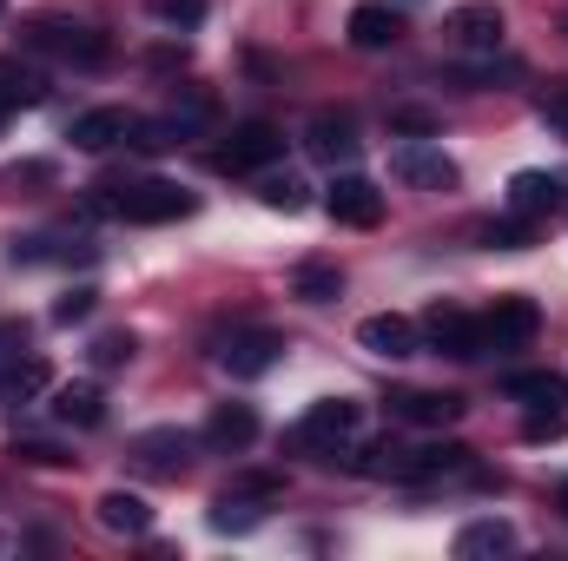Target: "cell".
<instances>
[{"label":"cell","mask_w":568,"mask_h":561,"mask_svg":"<svg viewBox=\"0 0 568 561\" xmlns=\"http://www.w3.org/2000/svg\"><path fill=\"white\" fill-rule=\"evenodd\" d=\"M93 205L113 212V218H126V225H172V218L192 212V192L172 185V178H140V185H126L113 198H93Z\"/></svg>","instance_id":"cell-1"},{"label":"cell","mask_w":568,"mask_h":561,"mask_svg":"<svg viewBox=\"0 0 568 561\" xmlns=\"http://www.w3.org/2000/svg\"><path fill=\"white\" fill-rule=\"evenodd\" d=\"M357 429H364V404H351V397H324V404H311V410L297 417L291 442L311 449V456H337Z\"/></svg>","instance_id":"cell-2"},{"label":"cell","mask_w":568,"mask_h":561,"mask_svg":"<svg viewBox=\"0 0 568 561\" xmlns=\"http://www.w3.org/2000/svg\"><path fill=\"white\" fill-rule=\"evenodd\" d=\"M199 126H212V93H205V86H179V100H172L152 126H133V133H140L133 145H145V152H152V145H179L185 133H199Z\"/></svg>","instance_id":"cell-3"},{"label":"cell","mask_w":568,"mask_h":561,"mask_svg":"<svg viewBox=\"0 0 568 561\" xmlns=\"http://www.w3.org/2000/svg\"><path fill=\"white\" fill-rule=\"evenodd\" d=\"M27 47H33V53H53V60H73V67H100V60H106V33L73 27V20H40V27L27 33Z\"/></svg>","instance_id":"cell-4"},{"label":"cell","mask_w":568,"mask_h":561,"mask_svg":"<svg viewBox=\"0 0 568 561\" xmlns=\"http://www.w3.org/2000/svg\"><path fill=\"white\" fill-rule=\"evenodd\" d=\"M424 337L429 350H443V357H483L489 350V337H483V317H469V310H456V304H436L424 317Z\"/></svg>","instance_id":"cell-5"},{"label":"cell","mask_w":568,"mask_h":561,"mask_svg":"<svg viewBox=\"0 0 568 561\" xmlns=\"http://www.w3.org/2000/svg\"><path fill=\"white\" fill-rule=\"evenodd\" d=\"M542 330V310H536V297H496L489 304V317H483V337H489V350H523L529 337Z\"/></svg>","instance_id":"cell-6"},{"label":"cell","mask_w":568,"mask_h":561,"mask_svg":"<svg viewBox=\"0 0 568 561\" xmlns=\"http://www.w3.org/2000/svg\"><path fill=\"white\" fill-rule=\"evenodd\" d=\"M324 212H331L337 225H357V232H371V225L384 218V192H377L371 178L344 172V178H331V192H324Z\"/></svg>","instance_id":"cell-7"},{"label":"cell","mask_w":568,"mask_h":561,"mask_svg":"<svg viewBox=\"0 0 568 561\" xmlns=\"http://www.w3.org/2000/svg\"><path fill=\"white\" fill-rule=\"evenodd\" d=\"M278 159H284V133L265 126V120L239 126L232 140L219 145V165H225V172H265V165H278Z\"/></svg>","instance_id":"cell-8"},{"label":"cell","mask_w":568,"mask_h":561,"mask_svg":"<svg viewBox=\"0 0 568 561\" xmlns=\"http://www.w3.org/2000/svg\"><path fill=\"white\" fill-rule=\"evenodd\" d=\"M469 404L456 390H390V417L397 422H417V429H449Z\"/></svg>","instance_id":"cell-9"},{"label":"cell","mask_w":568,"mask_h":561,"mask_svg":"<svg viewBox=\"0 0 568 561\" xmlns=\"http://www.w3.org/2000/svg\"><path fill=\"white\" fill-rule=\"evenodd\" d=\"M278 357H284L278 330H232V337H225V350H219V364H225L232 377H265Z\"/></svg>","instance_id":"cell-10"},{"label":"cell","mask_w":568,"mask_h":561,"mask_svg":"<svg viewBox=\"0 0 568 561\" xmlns=\"http://www.w3.org/2000/svg\"><path fill=\"white\" fill-rule=\"evenodd\" d=\"M449 40L469 47V53H496L503 47V7L496 0H463L449 13Z\"/></svg>","instance_id":"cell-11"},{"label":"cell","mask_w":568,"mask_h":561,"mask_svg":"<svg viewBox=\"0 0 568 561\" xmlns=\"http://www.w3.org/2000/svg\"><path fill=\"white\" fill-rule=\"evenodd\" d=\"M397 178H410V185H424V192H449L456 185V159L443 152V145H424V140H410V145H397Z\"/></svg>","instance_id":"cell-12"},{"label":"cell","mask_w":568,"mask_h":561,"mask_svg":"<svg viewBox=\"0 0 568 561\" xmlns=\"http://www.w3.org/2000/svg\"><path fill=\"white\" fill-rule=\"evenodd\" d=\"M304 145H311V159H324V165H344L351 152H357V120L337 106H324V113H311V126H304Z\"/></svg>","instance_id":"cell-13"},{"label":"cell","mask_w":568,"mask_h":561,"mask_svg":"<svg viewBox=\"0 0 568 561\" xmlns=\"http://www.w3.org/2000/svg\"><path fill=\"white\" fill-rule=\"evenodd\" d=\"M417 324L410 317H397V310H377V317H364L357 324V344L371 350V357H417Z\"/></svg>","instance_id":"cell-14"},{"label":"cell","mask_w":568,"mask_h":561,"mask_svg":"<svg viewBox=\"0 0 568 561\" xmlns=\"http://www.w3.org/2000/svg\"><path fill=\"white\" fill-rule=\"evenodd\" d=\"M133 456H140V469H152V476H185L192 436L185 429H145V436H133Z\"/></svg>","instance_id":"cell-15"},{"label":"cell","mask_w":568,"mask_h":561,"mask_svg":"<svg viewBox=\"0 0 568 561\" xmlns=\"http://www.w3.org/2000/svg\"><path fill=\"white\" fill-rule=\"evenodd\" d=\"M344 33H351V47L377 53V47H390V40L404 33V20H397V7H390V0H364V7H351Z\"/></svg>","instance_id":"cell-16"},{"label":"cell","mask_w":568,"mask_h":561,"mask_svg":"<svg viewBox=\"0 0 568 561\" xmlns=\"http://www.w3.org/2000/svg\"><path fill=\"white\" fill-rule=\"evenodd\" d=\"M126 133H133L126 106H93V113H80V120H73V133H67V140L80 145V152H113Z\"/></svg>","instance_id":"cell-17"},{"label":"cell","mask_w":568,"mask_h":561,"mask_svg":"<svg viewBox=\"0 0 568 561\" xmlns=\"http://www.w3.org/2000/svg\"><path fill=\"white\" fill-rule=\"evenodd\" d=\"M252 436H258V417H252V404H219V410L205 417V442H212V449H225V456L252 449Z\"/></svg>","instance_id":"cell-18"},{"label":"cell","mask_w":568,"mask_h":561,"mask_svg":"<svg viewBox=\"0 0 568 561\" xmlns=\"http://www.w3.org/2000/svg\"><path fill=\"white\" fill-rule=\"evenodd\" d=\"M503 397L536 404V410H562L568 404V377L562 370H516V377H503Z\"/></svg>","instance_id":"cell-19"},{"label":"cell","mask_w":568,"mask_h":561,"mask_svg":"<svg viewBox=\"0 0 568 561\" xmlns=\"http://www.w3.org/2000/svg\"><path fill=\"white\" fill-rule=\"evenodd\" d=\"M516 549V529L503 522V516H483V522H469L463 536H456V561H496Z\"/></svg>","instance_id":"cell-20"},{"label":"cell","mask_w":568,"mask_h":561,"mask_svg":"<svg viewBox=\"0 0 568 561\" xmlns=\"http://www.w3.org/2000/svg\"><path fill=\"white\" fill-rule=\"evenodd\" d=\"M53 417L73 422V429H100V422H106L100 384H60V390H53Z\"/></svg>","instance_id":"cell-21"},{"label":"cell","mask_w":568,"mask_h":561,"mask_svg":"<svg viewBox=\"0 0 568 561\" xmlns=\"http://www.w3.org/2000/svg\"><path fill=\"white\" fill-rule=\"evenodd\" d=\"M47 390H53V377H47L40 357H20V364L0 370V404H7V410H20V404H33V397H47Z\"/></svg>","instance_id":"cell-22"},{"label":"cell","mask_w":568,"mask_h":561,"mask_svg":"<svg viewBox=\"0 0 568 561\" xmlns=\"http://www.w3.org/2000/svg\"><path fill=\"white\" fill-rule=\"evenodd\" d=\"M556 198H562V178H556V172H516V178H509V212H523V218L549 212Z\"/></svg>","instance_id":"cell-23"},{"label":"cell","mask_w":568,"mask_h":561,"mask_svg":"<svg viewBox=\"0 0 568 561\" xmlns=\"http://www.w3.org/2000/svg\"><path fill=\"white\" fill-rule=\"evenodd\" d=\"M344 290V272L331 265V258H304L297 272H291V297H304V304H331Z\"/></svg>","instance_id":"cell-24"},{"label":"cell","mask_w":568,"mask_h":561,"mask_svg":"<svg viewBox=\"0 0 568 561\" xmlns=\"http://www.w3.org/2000/svg\"><path fill=\"white\" fill-rule=\"evenodd\" d=\"M100 522H106L113 536H145V529H152V509H145L140 496H126V489H106V496H100Z\"/></svg>","instance_id":"cell-25"},{"label":"cell","mask_w":568,"mask_h":561,"mask_svg":"<svg viewBox=\"0 0 568 561\" xmlns=\"http://www.w3.org/2000/svg\"><path fill=\"white\" fill-rule=\"evenodd\" d=\"M258 522H265V509H258L252 496H232V489H225V496L212 502V529H219V536H252Z\"/></svg>","instance_id":"cell-26"},{"label":"cell","mask_w":568,"mask_h":561,"mask_svg":"<svg viewBox=\"0 0 568 561\" xmlns=\"http://www.w3.org/2000/svg\"><path fill=\"white\" fill-rule=\"evenodd\" d=\"M47 86H40V73H27L20 60H0V120L7 113H20V106H33Z\"/></svg>","instance_id":"cell-27"},{"label":"cell","mask_w":568,"mask_h":561,"mask_svg":"<svg viewBox=\"0 0 568 561\" xmlns=\"http://www.w3.org/2000/svg\"><path fill=\"white\" fill-rule=\"evenodd\" d=\"M529 238H536V225H529L523 212H509V218H489V225H483V245H489V252H523Z\"/></svg>","instance_id":"cell-28"},{"label":"cell","mask_w":568,"mask_h":561,"mask_svg":"<svg viewBox=\"0 0 568 561\" xmlns=\"http://www.w3.org/2000/svg\"><path fill=\"white\" fill-rule=\"evenodd\" d=\"M304 192H311V185H304L297 172H272V178L258 185V198H265L272 212H304Z\"/></svg>","instance_id":"cell-29"},{"label":"cell","mask_w":568,"mask_h":561,"mask_svg":"<svg viewBox=\"0 0 568 561\" xmlns=\"http://www.w3.org/2000/svg\"><path fill=\"white\" fill-rule=\"evenodd\" d=\"M133 330H106V337H93V364L100 370H120V364H133Z\"/></svg>","instance_id":"cell-30"},{"label":"cell","mask_w":568,"mask_h":561,"mask_svg":"<svg viewBox=\"0 0 568 561\" xmlns=\"http://www.w3.org/2000/svg\"><path fill=\"white\" fill-rule=\"evenodd\" d=\"M13 456H20V462H33V469H67V462H73V456H67L60 442H47V436H20V442H13Z\"/></svg>","instance_id":"cell-31"},{"label":"cell","mask_w":568,"mask_h":561,"mask_svg":"<svg viewBox=\"0 0 568 561\" xmlns=\"http://www.w3.org/2000/svg\"><path fill=\"white\" fill-rule=\"evenodd\" d=\"M390 133L429 140V133H436V113H429V106H390Z\"/></svg>","instance_id":"cell-32"},{"label":"cell","mask_w":568,"mask_h":561,"mask_svg":"<svg viewBox=\"0 0 568 561\" xmlns=\"http://www.w3.org/2000/svg\"><path fill=\"white\" fill-rule=\"evenodd\" d=\"M152 13L172 20V27H199L205 20V0H152Z\"/></svg>","instance_id":"cell-33"},{"label":"cell","mask_w":568,"mask_h":561,"mask_svg":"<svg viewBox=\"0 0 568 561\" xmlns=\"http://www.w3.org/2000/svg\"><path fill=\"white\" fill-rule=\"evenodd\" d=\"M93 297H100V290H87V284H80V290H67V297L53 304V324H80V317L93 310Z\"/></svg>","instance_id":"cell-34"},{"label":"cell","mask_w":568,"mask_h":561,"mask_svg":"<svg viewBox=\"0 0 568 561\" xmlns=\"http://www.w3.org/2000/svg\"><path fill=\"white\" fill-rule=\"evenodd\" d=\"M542 120H549V126L568 140V80H556V86L542 93Z\"/></svg>","instance_id":"cell-35"},{"label":"cell","mask_w":568,"mask_h":561,"mask_svg":"<svg viewBox=\"0 0 568 561\" xmlns=\"http://www.w3.org/2000/svg\"><path fill=\"white\" fill-rule=\"evenodd\" d=\"M562 429H568V422H562V410H536V417L523 422V436H529V442H556Z\"/></svg>","instance_id":"cell-36"},{"label":"cell","mask_w":568,"mask_h":561,"mask_svg":"<svg viewBox=\"0 0 568 561\" xmlns=\"http://www.w3.org/2000/svg\"><path fill=\"white\" fill-rule=\"evenodd\" d=\"M556 509H562V516H568V482H562V489H556Z\"/></svg>","instance_id":"cell-37"},{"label":"cell","mask_w":568,"mask_h":561,"mask_svg":"<svg viewBox=\"0 0 568 561\" xmlns=\"http://www.w3.org/2000/svg\"><path fill=\"white\" fill-rule=\"evenodd\" d=\"M0 555H7V536H0Z\"/></svg>","instance_id":"cell-38"},{"label":"cell","mask_w":568,"mask_h":561,"mask_svg":"<svg viewBox=\"0 0 568 561\" xmlns=\"http://www.w3.org/2000/svg\"><path fill=\"white\" fill-rule=\"evenodd\" d=\"M0 13H7V0H0Z\"/></svg>","instance_id":"cell-39"},{"label":"cell","mask_w":568,"mask_h":561,"mask_svg":"<svg viewBox=\"0 0 568 561\" xmlns=\"http://www.w3.org/2000/svg\"><path fill=\"white\" fill-rule=\"evenodd\" d=\"M0 337H7V330H0Z\"/></svg>","instance_id":"cell-40"}]
</instances>
